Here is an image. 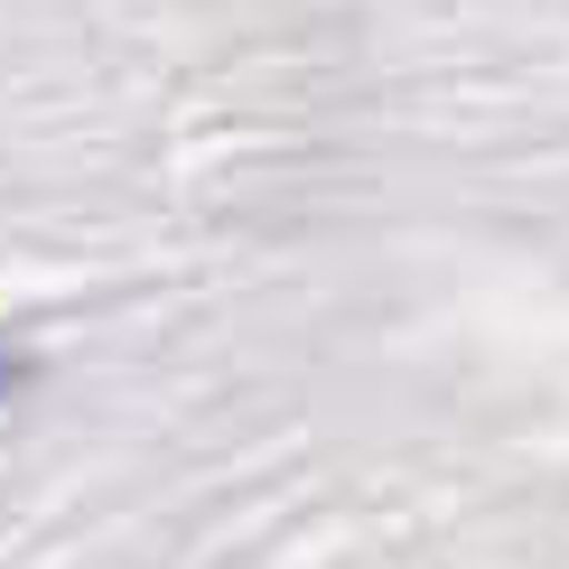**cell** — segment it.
I'll return each instance as SVG.
<instances>
[{
    "mask_svg": "<svg viewBox=\"0 0 569 569\" xmlns=\"http://www.w3.org/2000/svg\"><path fill=\"white\" fill-rule=\"evenodd\" d=\"M19 392V365H10V355H0V401H10Z\"/></svg>",
    "mask_w": 569,
    "mask_h": 569,
    "instance_id": "6da1fadb",
    "label": "cell"
}]
</instances>
